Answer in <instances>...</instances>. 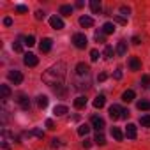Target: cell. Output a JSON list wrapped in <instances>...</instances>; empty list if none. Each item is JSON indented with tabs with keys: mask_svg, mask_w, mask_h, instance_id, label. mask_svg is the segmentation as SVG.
Here are the masks:
<instances>
[{
	"mask_svg": "<svg viewBox=\"0 0 150 150\" xmlns=\"http://www.w3.org/2000/svg\"><path fill=\"white\" fill-rule=\"evenodd\" d=\"M65 64L64 62H57L55 65H51L48 71H44L42 74V81L50 87H60L64 83V78H65Z\"/></svg>",
	"mask_w": 150,
	"mask_h": 150,
	"instance_id": "obj_1",
	"label": "cell"
},
{
	"mask_svg": "<svg viewBox=\"0 0 150 150\" xmlns=\"http://www.w3.org/2000/svg\"><path fill=\"white\" fill-rule=\"evenodd\" d=\"M72 42H74V46L76 48H80V50H83V48H87V35L85 34H74L72 35Z\"/></svg>",
	"mask_w": 150,
	"mask_h": 150,
	"instance_id": "obj_2",
	"label": "cell"
},
{
	"mask_svg": "<svg viewBox=\"0 0 150 150\" xmlns=\"http://www.w3.org/2000/svg\"><path fill=\"white\" fill-rule=\"evenodd\" d=\"M7 78L14 83V85H20L21 81H23V74L20 72V71H16V69H13V71H9V74H7Z\"/></svg>",
	"mask_w": 150,
	"mask_h": 150,
	"instance_id": "obj_3",
	"label": "cell"
},
{
	"mask_svg": "<svg viewBox=\"0 0 150 150\" xmlns=\"http://www.w3.org/2000/svg\"><path fill=\"white\" fill-rule=\"evenodd\" d=\"M23 64H25V65H28V67H35V65L39 64V58H37L34 53H25Z\"/></svg>",
	"mask_w": 150,
	"mask_h": 150,
	"instance_id": "obj_4",
	"label": "cell"
},
{
	"mask_svg": "<svg viewBox=\"0 0 150 150\" xmlns=\"http://www.w3.org/2000/svg\"><path fill=\"white\" fill-rule=\"evenodd\" d=\"M110 117L113 118V120H118V118H122V113H124V110L118 106V104H113V106H110Z\"/></svg>",
	"mask_w": 150,
	"mask_h": 150,
	"instance_id": "obj_5",
	"label": "cell"
},
{
	"mask_svg": "<svg viewBox=\"0 0 150 150\" xmlns=\"http://www.w3.org/2000/svg\"><path fill=\"white\" fill-rule=\"evenodd\" d=\"M76 76H90V67L87 64H78L76 65Z\"/></svg>",
	"mask_w": 150,
	"mask_h": 150,
	"instance_id": "obj_6",
	"label": "cell"
},
{
	"mask_svg": "<svg viewBox=\"0 0 150 150\" xmlns=\"http://www.w3.org/2000/svg\"><path fill=\"white\" fill-rule=\"evenodd\" d=\"M50 25H51V28H55V30H62V28H64V21H62V18H58V16H51V18H50Z\"/></svg>",
	"mask_w": 150,
	"mask_h": 150,
	"instance_id": "obj_7",
	"label": "cell"
},
{
	"mask_svg": "<svg viewBox=\"0 0 150 150\" xmlns=\"http://www.w3.org/2000/svg\"><path fill=\"white\" fill-rule=\"evenodd\" d=\"M90 122H92V125H94V127H96L97 131H103V129L106 127L104 120H103L101 117H97V115H96V117H92V120H90Z\"/></svg>",
	"mask_w": 150,
	"mask_h": 150,
	"instance_id": "obj_8",
	"label": "cell"
},
{
	"mask_svg": "<svg viewBox=\"0 0 150 150\" xmlns=\"http://www.w3.org/2000/svg\"><path fill=\"white\" fill-rule=\"evenodd\" d=\"M51 44H53V41H51L50 37H44V39L41 41V51H42V53H48V51L51 50Z\"/></svg>",
	"mask_w": 150,
	"mask_h": 150,
	"instance_id": "obj_9",
	"label": "cell"
},
{
	"mask_svg": "<svg viewBox=\"0 0 150 150\" xmlns=\"http://www.w3.org/2000/svg\"><path fill=\"white\" fill-rule=\"evenodd\" d=\"M80 25H81L83 28H90V27L94 25V20H92L90 16H81V18H80Z\"/></svg>",
	"mask_w": 150,
	"mask_h": 150,
	"instance_id": "obj_10",
	"label": "cell"
},
{
	"mask_svg": "<svg viewBox=\"0 0 150 150\" xmlns=\"http://www.w3.org/2000/svg\"><path fill=\"white\" fill-rule=\"evenodd\" d=\"M125 136H127L129 139H134V138H136V125H134V124H127Z\"/></svg>",
	"mask_w": 150,
	"mask_h": 150,
	"instance_id": "obj_11",
	"label": "cell"
},
{
	"mask_svg": "<svg viewBox=\"0 0 150 150\" xmlns=\"http://www.w3.org/2000/svg\"><path fill=\"white\" fill-rule=\"evenodd\" d=\"M85 106H87V97H85V96H80V97L74 99V108L81 110V108H85Z\"/></svg>",
	"mask_w": 150,
	"mask_h": 150,
	"instance_id": "obj_12",
	"label": "cell"
},
{
	"mask_svg": "<svg viewBox=\"0 0 150 150\" xmlns=\"http://www.w3.org/2000/svg\"><path fill=\"white\" fill-rule=\"evenodd\" d=\"M125 51H127V42L125 41H118V44H117V55L124 57Z\"/></svg>",
	"mask_w": 150,
	"mask_h": 150,
	"instance_id": "obj_13",
	"label": "cell"
},
{
	"mask_svg": "<svg viewBox=\"0 0 150 150\" xmlns=\"http://www.w3.org/2000/svg\"><path fill=\"white\" fill-rule=\"evenodd\" d=\"M129 67H131V71H139L141 62H139L136 57H131V58H129Z\"/></svg>",
	"mask_w": 150,
	"mask_h": 150,
	"instance_id": "obj_14",
	"label": "cell"
},
{
	"mask_svg": "<svg viewBox=\"0 0 150 150\" xmlns=\"http://www.w3.org/2000/svg\"><path fill=\"white\" fill-rule=\"evenodd\" d=\"M88 6H90L92 13H96V14H99V13H101V9H103V7H101V2H99V0H90V4H88Z\"/></svg>",
	"mask_w": 150,
	"mask_h": 150,
	"instance_id": "obj_15",
	"label": "cell"
},
{
	"mask_svg": "<svg viewBox=\"0 0 150 150\" xmlns=\"http://www.w3.org/2000/svg\"><path fill=\"white\" fill-rule=\"evenodd\" d=\"M122 101H124V103L134 101V90H125V92L122 94Z\"/></svg>",
	"mask_w": 150,
	"mask_h": 150,
	"instance_id": "obj_16",
	"label": "cell"
},
{
	"mask_svg": "<svg viewBox=\"0 0 150 150\" xmlns=\"http://www.w3.org/2000/svg\"><path fill=\"white\" fill-rule=\"evenodd\" d=\"M113 32H115V25H113V23H110V21H108V23H104V25H103V34H104V35L113 34Z\"/></svg>",
	"mask_w": 150,
	"mask_h": 150,
	"instance_id": "obj_17",
	"label": "cell"
},
{
	"mask_svg": "<svg viewBox=\"0 0 150 150\" xmlns=\"http://www.w3.org/2000/svg\"><path fill=\"white\" fill-rule=\"evenodd\" d=\"M104 104H106V97L104 96H97L94 99V108H103Z\"/></svg>",
	"mask_w": 150,
	"mask_h": 150,
	"instance_id": "obj_18",
	"label": "cell"
},
{
	"mask_svg": "<svg viewBox=\"0 0 150 150\" xmlns=\"http://www.w3.org/2000/svg\"><path fill=\"white\" fill-rule=\"evenodd\" d=\"M111 136H113L117 141H122V139H124V134H122V131H120L118 127H111Z\"/></svg>",
	"mask_w": 150,
	"mask_h": 150,
	"instance_id": "obj_19",
	"label": "cell"
},
{
	"mask_svg": "<svg viewBox=\"0 0 150 150\" xmlns=\"http://www.w3.org/2000/svg\"><path fill=\"white\" fill-rule=\"evenodd\" d=\"M18 101H20V106H21L23 110H30V99H28V97L21 96V97H20Z\"/></svg>",
	"mask_w": 150,
	"mask_h": 150,
	"instance_id": "obj_20",
	"label": "cell"
},
{
	"mask_svg": "<svg viewBox=\"0 0 150 150\" xmlns=\"http://www.w3.org/2000/svg\"><path fill=\"white\" fill-rule=\"evenodd\" d=\"M90 132V125H87V124H81L80 127H78V134L80 136H87Z\"/></svg>",
	"mask_w": 150,
	"mask_h": 150,
	"instance_id": "obj_21",
	"label": "cell"
},
{
	"mask_svg": "<svg viewBox=\"0 0 150 150\" xmlns=\"http://www.w3.org/2000/svg\"><path fill=\"white\" fill-rule=\"evenodd\" d=\"M0 92H2V99H9L11 96V88L7 85H0Z\"/></svg>",
	"mask_w": 150,
	"mask_h": 150,
	"instance_id": "obj_22",
	"label": "cell"
},
{
	"mask_svg": "<svg viewBox=\"0 0 150 150\" xmlns=\"http://www.w3.org/2000/svg\"><path fill=\"white\" fill-rule=\"evenodd\" d=\"M60 14L62 16H71L72 14V6H62L60 7Z\"/></svg>",
	"mask_w": 150,
	"mask_h": 150,
	"instance_id": "obj_23",
	"label": "cell"
},
{
	"mask_svg": "<svg viewBox=\"0 0 150 150\" xmlns=\"http://www.w3.org/2000/svg\"><path fill=\"white\" fill-rule=\"evenodd\" d=\"M53 113H55V115H65V113H67V106H64V104H58V106H55Z\"/></svg>",
	"mask_w": 150,
	"mask_h": 150,
	"instance_id": "obj_24",
	"label": "cell"
},
{
	"mask_svg": "<svg viewBox=\"0 0 150 150\" xmlns=\"http://www.w3.org/2000/svg\"><path fill=\"white\" fill-rule=\"evenodd\" d=\"M37 106L39 108H46L48 106V97L46 96H39L37 97Z\"/></svg>",
	"mask_w": 150,
	"mask_h": 150,
	"instance_id": "obj_25",
	"label": "cell"
},
{
	"mask_svg": "<svg viewBox=\"0 0 150 150\" xmlns=\"http://www.w3.org/2000/svg\"><path fill=\"white\" fill-rule=\"evenodd\" d=\"M28 136H35V138H44V132L41 129H32L30 132H27Z\"/></svg>",
	"mask_w": 150,
	"mask_h": 150,
	"instance_id": "obj_26",
	"label": "cell"
},
{
	"mask_svg": "<svg viewBox=\"0 0 150 150\" xmlns=\"http://www.w3.org/2000/svg\"><path fill=\"white\" fill-rule=\"evenodd\" d=\"M94 141H96L97 145H104V143H106V138H104V134H103V132H97V136L94 138Z\"/></svg>",
	"mask_w": 150,
	"mask_h": 150,
	"instance_id": "obj_27",
	"label": "cell"
},
{
	"mask_svg": "<svg viewBox=\"0 0 150 150\" xmlns=\"http://www.w3.org/2000/svg\"><path fill=\"white\" fill-rule=\"evenodd\" d=\"M139 124H141L143 127H150V115H143V117L139 118Z\"/></svg>",
	"mask_w": 150,
	"mask_h": 150,
	"instance_id": "obj_28",
	"label": "cell"
},
{
	"mask_svg": "<svg viewBox=\"0 0 150 150\" xmlns=\"http://www.w3.org/2000/svg\"><path fill=\"white\" fill-rule=\"evenodd\" d=\"M103 55H104V58H106V60H110V58L113 57V48H111V46H106Z\"/></svg>",
	"mask_w": 150,
	"mask_h": 150,
	"instance_id": "obj_29",
	"label": "cell"
},
{
	"mask_svg": "<svg viewBox=\"0 0 150 150\" xmlns=\"http://www.w3.org/2000/svg\"><path fill=\"white\" fill-rule=\"evenodd\" d=\"M138 110H143V111L150 110V103H148V101H139V103H138Z\"/></svg>",
	"mask_w": 150,
	"mask_h": 150,
	"instance_id": "obj_30",
	"label": "cell"
},
{
	"mask_svg": "<svg viewBox=\"0 0 150 150\" xmlns=\"http://www.w3.org/2000/svg\"><path fill=\"white\" fill-rule=\"evenodd\" d=\"M25 44H27V46H34V44H35V37H34V35L25 37Z\"/></svg>",
	"mask_w": 150,
	"mask_h": 150,
	"instance_id": "obj_31",
	"label": "cell"
},
{
	"mask_svg": "<svg viewBox=\"0 0 150 150\" xmlns=\"http://www.w3.org/2000/svg\"><path fill=\"white\" fill-rule=\"evenodd\" d=\"M97 58H99V51H97V50H92V51H90V60H92V62H97Z\"/></svg>",
	"mask_w": 150,
	"mask_h": 150,
	"instance_id": "obj_32",
	"label": "cell"
},
{
	"mask_svg": "<svg viewBox=\"0 0 150 150\" xmlns=\"http://www.w3.org/2000/svg\"><path fill=\"white\" fill-rule=\"evenodd\" d=\"M14 11H16V13H27V11H28V7L20 4V6H16V7H14Z\"/></svg>",
	"mask_w": 150,
	"mask_h": 150,
	"instance_id": "obj_33",
	"label": "cell"
},
{
	"mask_svg": "<svg viewBox=\"0 0 150 150\" xmlns=\"http://www.w3.org/2000/svg\"><path fill=\"white\" fill-rule=\"evenodd\" d=\"M13 50H14V51H18V53H21V51H23L21 42H14V44H13Z\"/></svg>",
	"mask_w": 150,
	"mask_h": 150,
	"instance_id": "obj_34",
	"label": "cell"
},
{
	"mask_svg": "<svg viewBox=\"0 0 150 150\" xmlns=\"http://www.w3.org/2000/svg\"><path fill=\"white\" fill-rule=\"evenodd\" d=\"M148 83H150V76H148V74H145V76L141 78V85H143V87H146Z\"/></svg>",
	"mask_w": 150,
	"mask_h": 150,
	"instance_id": "obj_35",
	"label": "cell"
},
{
	"mask_svg": "<svg viewBox=\"0 0 150 150\" xmlns=\"http://www.w3.org/2000/svg\"><path fill=\"white\" fill-rule=\"evenodd\" d=\"M115 21H117V23H120V25H125V23H127V20H125L124 16H117V18H115Z\"/></svg>",
	"mask_w": 150,
	"mask_h": 150,
	"instance_id": "obj_36",
	"label": "cell"
},
{
	"mask_svg": "<svg viewBox=\"0 0 150 150\" xmlns=\"http://www.w3.org/2000/svg\"><path fill=\"white\" fill-rule=\"evenodd\" d=\"M96 41H97V42H104V34H99V32H97V34H96Z\"/></svg>",
	"mask_w": 150,
	"mask_h": 150,
	"instance_id": "obj_37",
	"label": "cell"
},
{
	"mask_svg": "<svg viewBox=\"0 0 150 150\" xmlns=\"http://www.w3.org/2000/svg\"><path fill=\"white\" fill-rule=\"evenodd\" d=\"M44 16H46V14H44L42 11H37V13H35V20H44Z\"/></svg>",
	"mask_w": 150,
	"mask_h": 150,
	"instance_id": "obj_38",
	"label": "cell"
},
{
	"mask_svg": "<svg viewBox=\"0 0 150 150\" xmlns=\"http://www.w3.org/2000/svg\"><path fill=\"white\" fill-rule=\"evenodd\" d=\"M46 127H48V129H55V124H53V120H51V118H48V120H46Z\"/></svg>",
	"mask_w": 150,
	"mask_h": 150,
	"instance_id": "obj_39",
	"label": "cell"
},
{
	"mask_svg": "<svg viewBox=\"0 0 150 150\" xmlns=\"http://www.w3.org/2000/svg\"><path fill=\"white\" fill-rule=\"evenodd\" d=\"M113 76H115V80H120V78H122V69H117Z\"/></svg>",
	"mask_w": 150,
	"mask_h": 150,
	"instance_id": "obj_40",
	"label": "cell"
},
{
	"mask_svg": "<svg viewBox=\"0 0 150 150\" xmlns=\"http://www.w3.org/2000/svg\"><path fill=\"white\" fill-rule=\"evenodd\" d=\"M106 78H108V76H106V72H101L99 76H97V81H104Z\"/></svg>",
	"mask_w": 150,
	"mask_h": 150,
	"instance_id": "obj_41",
	"label": "cell"
},
{
	"mask_svg": "<svg viewBox=\"0 0 150 150\" xmlns=\"http://www.w3.org/2000/svg\"><path fill=\"white\" fill-rule=\"evenodd\" d=\"M120 13H122L124 16H127V14H129V9H127L125 6H122V7H120Z\"/></svg>",
	"mask_w": 150,
	"mask_h": 150,
	"instance_id": "obj_42",
	"label": "cell"
},
{
	"mask_svg": "<svg viewBox=\"0 0 150 150\" xmlns=\"http://www.w3.org/2000/svg\"><path fill=\"white\" fill-rule=\"evenodd\" d=\"M4 25H6V27H11V25H13V20H11V18H6V20H4Z\"/></svg>",
	"mask_w": 150,
	"mask_h": 150,
	"instance_id": "obj_43",
	"label": "cell"
},
{
	"mask_svg": "<svg viewBox=\"0 0 150 150\" xmlns=\"http://www.w3.org/2000/svg\"><path fill=\"white\" fill-rule=\"evenodd\" d=\"M51 145H53V146H55V148H57V146H60V145H62V143H60V139H57V138H55V139H53V143H51Z\"/></svg>",
	"mask_w": 150,
	"mask_h": 150,
	"instance_id": "obj_44",
	"label": "cell"
},
{
	"mask_svg": "<svg viewBox=\"0 0 150 150\" xmlns=\"http://www.w3.org/2000/svg\"><path fill=\"white\" fill-rule=\"evenodd\" d=\"M90 145H92L90 139H85V141H83V146H85V148H90Z\"/></svg>",
	"mask_w": 150,
	"mask_h": 150,
	"instance_id": "obj_45",
	"label": "cell"
},
{
	"mask_svg": "<svg viewBox=\"0 0 150 150\" xmlns=\"http://www.w3.org/2000/svg\"><path fill=\"white\" fill-rule=\"evenodd\" d=\"M132 44L138 46V44H139V37H132Z\"/></svg>",
	"mask_w": 150,
	"mask_h": 150,
	"instance_id": "obj_46",
	"label": "cell"
},
{
	"mask_svg": "<svg viewBox=\"0 0 150 150\" xmlns=\"http://www.w3.org/2000/svg\"><path fill=\"white\" fill-rule=\"evenodd\" d=\"M129 117V110H124V113H122V118H127Z\"/></svg>",
	"mask_w": 150,
	"mask_h": 150,
	"instance_id": "obj_47",
	"label": "cell"
},
{
	"mask_svg": "<svg viewBox=\"0 0 150 150\" xmlns=\"http://www.w3.org/2000/svg\"><path fill=\"white\" fill-rule=\"evenodd\" d=\"M76 7H83V0H78V2H76Z\"/></svg>",
	"mask_w": 150,
	"mask_h": 150,
	"instance_id": "obj_48",
	"label": "cell"
}]
</instances>
